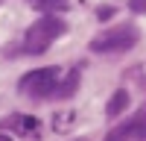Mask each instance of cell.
<instances>
[{"mask_svg": "<svg viewBox=\"0 0 146 141\" xmlns=\"http://www.w3.org/2000/svg\"><path fill=\"white\" fill-rule=\"evenodd\" d=\"M111 15H114V9H108V6L96 12V18H100V21H105V18H111Z\"/></svg>", "mask_w": 146, "mask_h": 141, "instance_id": "cell-8", "label": "cell"}, {"mask_svg": "<svg viewBox=\"0 0 146 141\" xmlns=\"http://www.w3.org/2000/svg\"><path fill=\"white\" fill-rule=\"evenodd\" d=\"M135 41H137V30L135 27H117V30H108L102 35H96V38L91 41V50H96V53L129 50Z\"/></svg>", "mask_w": 146, "mask_h": 141, "instance_id": "cell-3", "label": "cell"}, {"mask_svg": "<svg viewBox=\"0 0 146 141\" xmlns=\"http://www.w3.org/2000/svg\"><path fill=\"white\" fill-rule=\"evenodd\" d=\"M35 9H44V12H53V9H67V0H32Z\"/></svg>", "mask_w": 146, "mask_h": 141, "instance_id": "cell-5", "label": "cell"}, {"mask_svg": "<svg viewBox=\"0 0 146 141\" xmlns=\"http://www.w3.org/2000/svg\"><path fill=\"white\" fill-rule=\"evenodd\" d=\"M64 30H67V23L62 21V18H53V15H44L41 21H35L32 27L27 30V38H23V50L27 53H32V56H38V53H44L47 47H50L58 35H64Z\"/></svg>", "mask_w": 146, "mask_h": 141, "instance_id": "cell-1", "label": "cell"}, {"mask_svg": "<svg viewBox=\"0 0 146 141\" xmlns=\"http://www.w3.org/2000/svg\"><path fill=\"white\" fill-rule=\"evenodd\" d=\"M131 12H146V0H129Z\"/></svg>", "mask_w": 146, "mask_h": 141, "instance_id": "cell-7", "label": "cell"}, {"mask_svg": "<svg viewBox=\"0 0 146 141\" xmlns=\"http://www.w3.org/2000/svg\"><path fill=\"white\" fill-rule=\"evenodd\" d=\"M58 88V68H38L21 79V91H27L29 97H50Z\"/></svg>", "mask_w": 146, "mask_h": 141, "instance_id": "cell-2", "label": "cell"}, {"mask_svg": "<svg viewBox=\"0 0 146 141\" xmlns=\"http://www.w3.org/2000/svg\"><path fill=\"white\" fill-rule=\"evenodd\" d=\"M76 82H79V77H76V74H70V77L64 79V85H58L56 91L62 94V97H67V94H73V88H76Z\"/></svg>", "mask_w": 146, "mask_h": 141, "instance_id": "cell-6", "label": "cell"}, {"mask_svg": "<svg viewBox=\"0 0 146 141\" xmlns=\"http://www.w3.org/2000/svg\"><path fill=\"white\" fill-rule=\"evenodd\" d=\"M0 141H12V138H9V135H0Z\"/></svg>", "mask_w": 146, "mask_h": 141, "instance_id": "cell-9", "label": "cell"}, {"mask_svg": "<svg viewBox=\"0 0 146 141\" xmlns=\"http://www.w3.org/2000/svg\"><path fill=\"white\" fill-rule=\"evenodd\" d=\"M126 106H129V91H114V97H111V103H108V115L111 117H117L120 112H126Z\"/></svg>", "mask_w": 146, "mask_h": 141, "instance_id": "cell-4", "label": "cell"}]
</instances>
